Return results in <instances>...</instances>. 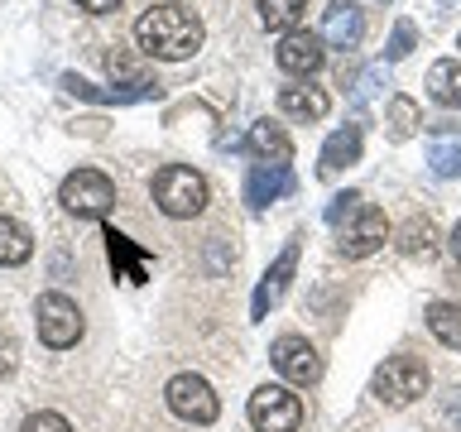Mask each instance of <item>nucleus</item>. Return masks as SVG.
Here are the masks:
<instances>
[{
	"instance_id": "nucleus-21",
	"label": "nucleus",
	"mask_w": 461,
	"mask_h": 432,
	"mask_svg": "<svg viewBox=\"0 0 461 432\" xmlns=\"http://www.w3.org/2000/svg\"><path fill=\"white\" fill-rule=\"evenodd\" d=\"M303 10H308V0H259V20H265V29H274V34H294Z\"/></svg>"
},
{
	"instance_id": "nucleus-15",
	"label": "nucleus",
	"mask_w": 461,
	"mask_h": 432,
	"mask_svg": "<svg viewBox=\"0 0 461 432\" xmlns=\"http://www.w3.org/2000/svg\"><path fill=\"white\" fill-rule=\"evenodd\" d=\"M245 149H250L259 164H288V158H294V140L284 135L279 121H255L250 135H245Z\"/></svg>"
},
{
	"instance_id": "nucleus-26",
	"label": "nucleus",
	"mask_w": 461,
	"mask_h": 432,
	"mask_svg": "<svg viewBox=\"0 0 461 432\" xmlns=\"http://www.w3.org/2000/svg\"><path fill=\"white\" fill-rule=\"evenodd\" d=\"M20 432H72V423H68L63 413H53V409H39V413L24 418Z\"/></svg>"
},
{
	"instance_id": "nucleus-1",
	"label": "nucleus",
	"mask_w": 461,
	"mask_h": 432,
	"mask_svg": "<svg viewBox=\"0 0 461 432\" xmlns=\"http://www.w3.org/2000/svg\"><path fill=\"white\" fill-rule=\"evenodd\" d=\"M135 39L149 58H158V63H183V58H193L202 49L207 24H202V14L193 5L164 0V5H149L135 20Z\"/></svg>"
},
{
	"instance_id": "nucleus-32",
	"label": "nucleus",
	"mask_w": 461,
	"mask_h": 432,
	"mask_svg": "<svg viewBox=\"0 0 461 432\" xmlns=\"http://www.w3.org/2000/svg\"><path fill=\"white\" fill-rule=\"evenodd\" d=\"M452 255H456V265H461V221L452 226Z\"/></svg>"
},
{
	"instance_id": "nucleus-31",
	"label": "nucleus",
	"mask_w": 461,
	"mask_h": 432,
	"mask_svg": "<svg viewBox=\"0 0 461 432\" xmlns=\"http://www.w3.org/2000/svg\"><path fill=\"white\" fill-rule=\"evenodd\" d=\"M77 5H82V10H92V14H106V10L121 5V0H77Z\"/></svg>"
},
{
	"instance_id": "nucleus-9",
	"label": "nucleus",
	"mask_w": 461,
	"mask_h": 432,
	"mask_svg": "<svg viewBox=\"0 0 461 432\" xmlns=\"http://www.w3.org/2000/svg\"><path fill=\"white\" fill-rule=\"evenodd\" d=\"M269 360H274V370L284 374L288 384H317L322 380V356H317V346L308 337H279L269 346Z\"/></svg>"
},
{
	"instance_id": "nucleus-6",
	"label": "nucleus",
	"mask_w": 461,
	"mask_h": 432,
	"mask_svg": "<svg viewBox=\"0 0 461 432\" xmlns=\"http://www.w3.org/2000/svg\"><path fill=\"white\" fill-rule=\"evenodd\" d=\"M34 322H39V341L49 351H68V346L82 341V308L68 293H39Z\"/></svg>"
},
{
	"instance_id": "nucleus-12",
	"label": "nucleus",
	"mask_w": 461,
	"mask_h": 432,
	"mask_svg": "<svg viewBox=\"0 0 461 432\" xmlns=\"http://www.w3.org/2000/svg\"><path fill=\"white\" fill-rule=\"evenodd\" d=\"M274 58H279V68L288 72V77H312L317 68H322V39L308 34V29H294V34H284L279 39V49H274Z\"/></svg>"
},
{
	"instance_id": "nucleus-10",
	"label": "nucleus",
	"mask_w": 461,
	"mask_h": 432,
	"mask_svg": "<svg viewBox=\"0 0 461 432\" xmlns=\"http://www.w3.org/2000/svg\"><path fill=\"white\" fill-rule=\"evenodd\" d=\"M294 269H298V240H288L284 250H279V259L265 269V279L255 284V298H250V317H255V322H265L269 308L284 298V288H288V279H294Z\"/></svg>"
},
{
	"instance_id": "nucleus-27",
	"label": "nucleus",
	"mask_w": 461,
	"mask_h": 432,
	"mask_svg": "<svg viewBox=\"0 0 461 432\" xmlns=\"http://www.w3.org/2000/svg\"><path fill=\"white\" fill-rule=\"evenodd\" d=\"M356 207H360V193H337V197H331V207H327V221H331V226H341Z\"/></svg>"
},
{
	"instance_id": "nucleus-23",
	"label": "nucleus",
	"mask_w": 461,
	"mask_h": 432,
	"mask_svg": "<svg viewBox=\"0 0 461 432\" xmlns=\"http://www.w3.org/2000/svg\"><path fill=\"white\" fill-rule=\"evenodd\" d=\"M428 164H432V173H438V178H461V135L432 144V149H428Z\"/></svg>"
},
{
	"instance_id": "nucleus-8",
	"label": "nucleus",
	"mask_w": 461,
	"mask_h": 432,
	"mask_svg": "<svg viewBox=\"0 0 461 432\" xmlns=\"http://www.w3.org/2000/svg\"><path fill=\"white\" fill-rule=\"evenodd\" d=\"M384 240H389V221H384L380 207H370V202H360V207L337 226V245H341L346 259H366V255L380 250Z\"/></svg>"
},
{
	"instance_id": "nucleus-19",
	"label": "nucleus",
	"mask_w": 461,
	"mask_h": 432,
	"mask_svg": "<svg viewBox=\"0 0 461 432\" xmlns=\"http://www.w3.org/2000/svg\"><path fill=\"white\" fill-rule=\"evenodd\" d=\"M29 255H34V236H29L14 216H0V265L14 269V265H24Z\"/></svg>"
},
{
	"instance_id": "nucleus-20",
	"label": "nucleus",
	"mask_w": 461,
	"mask_h": 432,
	"mask_svg": "<svg viewBox=\"0 0 461 432\" xmlns=\"http://www.w3.org/2000/svg\"><path fill=\"white\" fill-rule=\"evenodd\" d=\"M428 331L442 346L461 351V302H432V308H428Z\"/></svg>"
},
{
	"instance_id": "nucleus-18",
	"label": "nucleus",
	"mask_w": 461,
	"mask_h": 432,
	"mask_svg": "<svg viewBox=\"0 0 461 432\" xmlns=\"http://www.w3.org/2000/svg\"><path fill=\"white\" fill-rule=\"evenodd\" d=\"M360 158V125H346V130H337L327 144H322V173H337V168H346V164H356Z\"/></svg>"
},
{
	"instance_id": "nucleus-24",
	"label": "nucleus",
	"mask_w": 461,
	"mask_h": 432,
	"mask_svg": "<svg viewBox=\"0 0 461 432\" xmlns=\"http://www.w3.org/2000/svg\"><path fill=\"white\" fill-rule=\"evenodd\" d=\"M403 250H409V255H418V250H432V245H438V230H432V221H428V216H413V221L409 226H403Z\"/></svg>"
},
{
	"instance_id": "nucleus-17",
	"label": "nucleus",
	"mask_w": 461,
	"mask_h": 432,
	"mask_svg": "<svg viewBox=\"0 0 461 432\" xmlns=\"http://www.w3.org/2000/svg\"><path fill=\"white\" fill-rule=\"evenodd\" d=\"M428 96L438 101V106H456L461 101V63L456 58H438V63L428 68Z\"/></svg>"
},
{
	"instance_id": "nucleus-16",
	"label": "nucleus",
	"mask_w": 461,
	"mask_h": 432,
	"mask_svg": "<svg viewBox=\"0 0 461 432\" xmlns=\"http://www.w3.org/2000/svg\"><path fill=\"white\" fill-rule=\"evenodd\" d=\"M279 111L294 115V121H322L331 111V96L312 82H294V86H279Z\"/></svg>"
},
{
	"instance_id": "nucleus-34",
	"label": "nucleus",
	"mask_w": 461,
	"mask_h": 432,
	"mask_svg": "<svg viewBox=\"0 0 461 432\" xmlns=\"http://www.w3.org/2000/svg\"><path fill=\"white\" fill-rule=\"evenodd\" d=\"M384 5H389V0H384Z\"/></svg>"
},
{
	"instance_id": "nucleus-22",
	"label": "nucleus",
	"mask_w": 461,
	"mask_h": 432,
	"mask_svg": "<svg viewBox=\"0 0 461 432\" xmlns=\"http://www.w3.org/2000/svg\"><path fill=\"white\" fill-rule=\"evenodd\" d=\"M384 125H389V135H394V140H409L413 130L423 125V111H418V101H413V96H389Z\"/></svg>"
},
{
	"instance_id": "nucleus-11",
	"label": "nucleus",
	"mask_w": 461,
	"mask_h": 432,
	"mask_svg": "<svg viewBox=\"0 0 461 432\" xmlns=\"http://www.w3.org/2000/svg\"><path fill=\"white\" fill-rule=\"evenodd\" d=\"M317 39L331 43V49H356V43L366 39V10H360L356 0H331L322 10V34Z\"/></svg>"
},
{
	"instance_id": "nucleus-13",
	"label": "nucleus",
	"mask_w": 461,
	"mask_h": 432,
	"mask_svg": "<svg viewBox=\"0 0 461 432\" xmlns=\"http://www.w3.org/2000/svg\"><path fill=\"white\" fill-rule=\"evenodd\" d=\"M284 193H294L288 164H250V173H245V202H250V212H265Z\"/></svg>"
},
{
	"instance_id": "nucleus-2",
	"label": "nucleus",
	"mask_w": 461,
	"mask_h": 432,
	"mask_svg": "<svg viewBox=\"0 0 461 432\" xmlns=\"http://www.w3.org/2000/svg\"><path fill=\"white\" fill-rule=\"evenodd\" d=\"M154 207L173 216V221L202 216V207H207V178L187 164H164L154 173Z\"/></svg>"
},
{
	"instance_id": "nucleus-25",
	"label": "nucleus",
	"mask_w": 461,
	"mask_h": 432,
	"mask_svg": "<svg viewBox=\"0 0 461 432\" xmlns=\"http://www.w3.org/2000/svg\"><path fill=\"white\" fill-rule=\"evenodd\" d=\"M413 39H418L413 20H399V24H394V34H389V49H384V58H389V63H399V58H409V53H413Z\"/></svg>"
},
{
	"instance_id": "nucleus-28",
	"label": "nucleus",
	"mask_w": 461,
	"mask_h": 432,
	"mask_svg": "<svg viewBox=\"0 0 461 432\" xmlns=\"http://www.w3.org/2000/svg\"><path fill=\"white\" fill-rule=\"evenodd\" d=\"M14 365H20V346H14L10 331H0V380H5Z\"/></svg>"
},
{
	"instance_id": "nucleus-14",
	"label": "nucleus",
	"mask_w": 461,
	"mask_h": 432,
	"mask_svg": "<svg viewBox=\"0 0 461 432\" xmlns=\"http://www.w3.org/2000/svg\"><path fill=\"white\" fill-rule=\"evenodd\" d=\"M106 255H111V269H115V279H125V284H144L149 279V269H154V255L149 250H140L130 236H121V230H106Z\"/></svg>"
},
{
	"instance_id": "nucleus-5",
	"label": "nucleus",
	"mask_w": 461,
	"mask_h": 432,
	"mask_svg": "<svg viewBox=\"0 0 461 432\" xmlns=\"http://www.w3.org/2000/svg\"><path fill=\"white\" fill-rule=\"evenodd\" d=\"M245 413H250L255 432H298L303 428V399L288 384H259L250 403H245Z\"/></svg>"
},
{
	"instance_id": "nucleus-29",
	"label": "nucleus",
	"mask_w": 461,
	"mask_h": 432,
	"mask_svg": "<svg viewBox=\"0 0 461 432\" xmlns=\"http://www.w3.org/2000/svg\"><path fill=\"white\" fill-rule=\"evenodd\" d=\"M375 82H380V68H366V72H360V82H356V101H370Z\"/></svg>"
},
{
	"instance_id": "nucleus-33",
	"label": "nucleus",
	"mask_w": 461,
	"mask_h": 432,
	"mask_svg": "<svg viewBox=\"0 0 461 432\" xmlns=\"http://www.w3.org/2000/svg\"><path fill=\"white\" fill-rule=\"evenodd\" d=\"M456 49H461V39H456Z\"/></svg>"
},
{
	"instance_id": "nucleus-7",
	"label": "nucleus",
	"mask_w": 461,
	"mask_h": 432,
	"mask_svg": "<svg viewBox=\"0 0 461 432\" xmlns=\"http://www.w3.org/2000/svg\"><path fill=\"white\" fill-rule=\"evenodd\" d=\"M58 202H63L72 216H106L115 207V183L106 178V173H96V168H77V173L63 178Z\"/></svg>"
},
{
	"instance_id": "nucleus-4",
	"label": "nucleus",
	"mask_w": 461,
	"mask_h": 432,
	"mask_svg": "<svg viewBox=\"0 0 461 432\" xmlns=\"http://www.w3.org/2000/svg\"><path fill=\"white\" fill-rule=\"evenodd\" d=\"M164 403H168L173 418H183V423H197V428H212L216 413H221V399H216V389L202 380V374H193V370L173 374L168 389H164Z\"/></svg>"
},
{
	"instance_id": "nucleus-30",
	"label": "nucleus",
	"mask_w": 461,
	"mask_h": 432,
	"mask_svg": "<svg viewBox=\"0 0 461 432\" xmlns=\"http://www.w3.org/2000/svg\"><path fill=\"white\" fill-rule=\"evenodd\" d=\"M442 409H447V423H452V428L461 432V384L452 389V394H447V403H442Z\"/></svg>"
},
{
	"instance_id": "nucleus-3",
	"label": "nucleus",
	"mask_w": 461,
	"mask_h": 432,
	"mask_svg": "<svg viewBox=\"0 0 461 432\" xmlns=\"http://www.w3.org/2000/svg\"><path fill=\"white\" fill-rule=\"evenodd\" d=\"M428 384H432V374H428V365L418 356H389L384 365L375 370V380H370L375 399L389 403V409H409L418 394H428Z\"/></svg>"
}]
</instances>
